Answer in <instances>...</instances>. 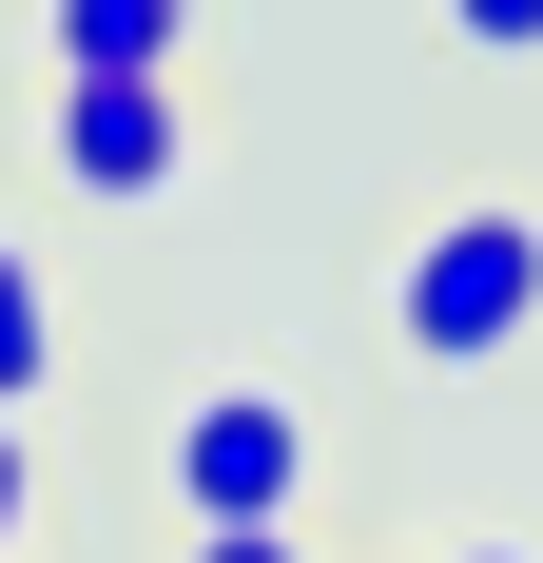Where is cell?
<instances>
[{
	"instance_id": "obj_1",
	"label": "cell",
	"mask_w": 543,
	"mask_h": 563,
	"mask_svg": "<svg viewBox=\"0 0 543 563\" xmlns=\"http://www.w3.org/2000/svg\"><path fill=\"white\" fill-rule=\"evenodd\" d=\"M543 331V214L524 195H466V214L408 233V273H388V350L408 369H505Z\"/></svg>"
},
{
	"instance_id": "obj_2",
	"label": "cell",
	"mask_w": 543,
	"mask_h": 563,
	"mask_svg": "<svg viewBox=\"0 0 543 563\" xmlns=\"http://www.w3.org/2000/svg\"><path fill=\"white\" fill-rule=\"evenodd\" d=\"M156 466H175L195 525H311V408L291 389H195L156 428Z\"/></svg>"
},
{
	"instance_id": "obj_3",
	"label": "cell",
	"mask_w": 543,
	"mask_h": 563,
	"mask_svg": "<svg viewBox=\"0 0 543 563\" xmlns=\"http://www.w3.org/2000/svg\"><path fill=\"white\" fill-rule=\"evenodd\" d=\"M58 195H98V214H156L175 175H195V117H175V78H58Z\"/></svg>"
},
{
	"instance_id": "obj_4",
	"label": "cell",
	"mask_w": 543,
	"mask_h": 563,
	"mask_svg": "<svg viewBox=\"0 0 543 563\" xmlns=\"http://www.w3.org/2000/svg\"><path fill=\"white\" fill-rule=\"evenodd\" d=\"M40 58L58 78H175L195 58V0H40Z\"/></svg>"
},
{
	"instance_id": "obj_5",
	"label": "cell",
	"mask_w": 543,
	"mask_h": 563,
	"mask_svg": "<svg viewBox=\"0 0 543 563\" xmlns=\"http://www.w3.org/2000/svg\"><path fill=\"white\" fill-rule=\"evenodd\" d=\"M40 389H58V273L20 253V233H0V428H20Z\"/></svg>"
},
{
	"instance_id": "obj_6",
	"label": "cell",
	"mask_w": 543,
	"mask_h": 563,
	"mask_svg": "<svg viewBox=\"0 0 543 563\" xmlns=\"http://www.w3.org/2000/svg\"><path fill=\"white\" fill-rule=\"evenodd\" d=\"M428 20H446L466 58H543V0H428Z\"/></svg>"
},
{
	"instance_id": "obj_7",
	"label": "cell",
	"mask_w": 543,
	"mask_h": 563,
	"mask_svg": "<svg viewBox=\"0 0 543 563\" xmlns=\"http://www.w3.org/2000/svg\"><path fill=\"white\" fill-rule=\"evenodd\" d=\"M175 563H311V525H195Z\"/></svg>"
},
{
	"instance_id": "obj_8",
	"label": "cell",
	"mask_w": 543,
	"mask_h": 563,
	"mask_svg": "<svg viewBox=\"0 0 543 563\" xmlns=\"http://www.w3.org/2000/svg\"><path fill=\"white\" fill-rule=\"evenodd\" d=\"M20 525H40V448L0 428V563H20Z\"/></svg>"
},
{
	"instance_id": "obj_9",
	"label": "cell",
	"mask_w": 543,
	"mask_h": 563,
	"mask_svg": "<svg viewBox=\"0 0 543 563\" xmlns=\"http://www.w3.org/2000/svg\"><path fill=\"white\" fill-rule=\"evenodd\" d=\"M428 563H524V544H428Z\"/></svg>"
}]
</instances>
